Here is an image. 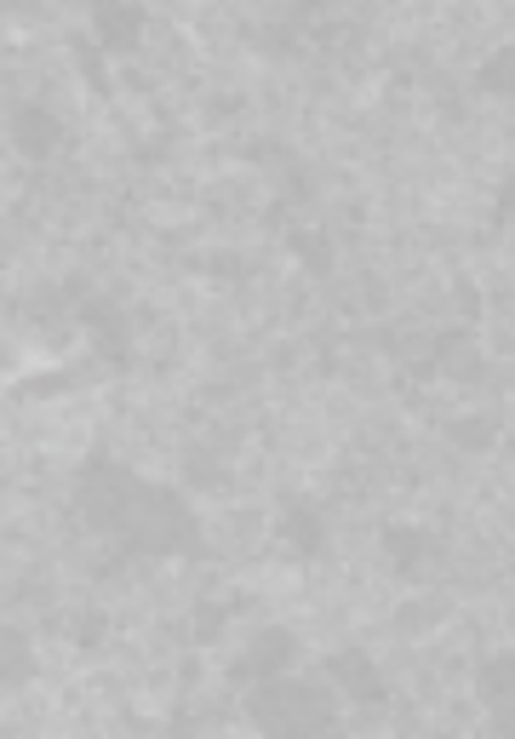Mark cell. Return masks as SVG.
<instances>
[{"mask_svg":"<svg viewBox=\"0 0 515 739\" xmlns=\"http://www.w3.org/2000/svg\"><path fill=\"white\" fill-rule=\"evenodd\" d=\"M63 138V126H58V115H47V110H34V104H23V110H12V144L23 150V155H52V144Z\"/></svg>","mask_w":515,"mask_h":739,"instance_id":"6da1fadb","label":"cell"},{"mask_svg":"<svg viewBox=\"0 0 515 739\" xmlns=\"http://www.w3.org/2000/svg\"><path fill=\"white\" fill-rule=\"evenodd\" d=\"M137 29H144V12L126 7V0H110V7H97V41L103 47H132L137 41Z\"/></svg>","mask_w":515,"mask_h":739,"instance_id":"7a4b0ae2","label":"cell"},{"mask_svg":"<svg viewBox=\"0 0 515 739\" xmlns=\"http://www.w3.org/2000/svg\"><path fill=\"white\" fill-rule=\"evenodd\" d=\"M475 86H481V92H515V47H504L493 63H481V70H475Z\"/></svg>","mask_w":515,"mask_h":739,"instance_id":"3957f363","label":"cell"}]
</instances>
